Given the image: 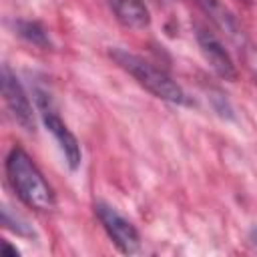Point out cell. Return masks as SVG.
<instances>
[{"label": "cell", "instance_id": "6da1fadb", "mask_svg": "<svg viewBox=\"0 0 257 257\" xmlns=\"http://www.w3.org/2000/svg\"><path fill=\"white\" fill-rule=\"evenodd\" d=\"M108 54L124 72H128L153 96L165 102H171V104H179V106H195V100L185 92V88L167 70L155 66L143 56L128 52L126 48H120V46H112Z\"/></svg>", "mask_w": 257, "mask_h": 257}, {"label": "cell", "instance_id": "7a4b0ae2", "mask_svg": "<svg viewBox=\"0 0 257 257\" xmlns=\"http://www.w3.org/2000/svg\"><path fill=\"white\" fill-rule=\"evenodd\" d=\"M6 177L18 199L34 211H52L56 195L26 151L14 147L6 157Z\"/></svg>", "mask_w": 257, "mask_h": 257}, {"label": "cell", "instance_id": "3957f363", "mask_svg": "<svg viewBox=\"0 0 257 257\" xmlns=\"http://www.w3.org/2000/svg\"><path fill=\"white\" fill-rule=\"evenodd\" d=\"M34 98H36V104H38V112H40L42 124L46 126V131L56 141L60 153L64 155V161H66L68 169L70 171H76L80 167V163H82V151H80L78 139L72 135V131L66 126V122L56 112L50 94H46L44 90L36 88L34 90Z\"/></svg>", "mask_w": 257, "mask_h": 257}, {"label": "cell", "instance_id": "277c9868", "mask_svg": "<svg viewBox=\"0 0 257 257\" xmlns=\"http://www.w3.org/2000/svg\"><path fill=\"white\" fill-rule=\"evenodd\" d=\"M94 215L100 221L108 239L114 243V247L120 253L133 255V253L141 251V235H139L137 227L124 215H120L112 205H108L104 201H96L94 203Z\"/></svg>", "mask_w": 257, "mask_h": 257}, {"label": "cell", "instance_id": "5b68a950", "mask_svg": "<svg viewBox=\"0 0 257 257\" xmlns=\"http://www.w3.org/2000/svg\"><path fill=\"white\" fill-rule=\"evenodd\" d=\"M0 86H2V96H4L6 108L10 110V116L14 118V122L20 128H24L26 133H34L36 131L34 108L30 104V98H28L22 82L10 70L8 64H2V70H0Z\"/></svg>", "mask_w": 257, "mask_h": 257}, {"label": "cell", "instance_id": "8992f818", "mask_svg": "<svg viewBox=\"0 0 257 257\" xmlns=\"http://www.w3.org/2000/svg\"><path fill=\"white\" fill-rule=\"evenodd\" d=\"M195 38L201 48V54L205 56V60L209 62L213 72L217 76H221L223 80H235L237 78L235 62H233L229 50L225 48V44L219 40V36L215 32L207 30L205 26H195Z\"/></svg>", "mask_w": 257, "mask_h": 257}, {"label": "cell", "instance_id": "52a82bcc", "mask_svg": "<svg viewBox=\"0 0 257 257\" xmlns=\"http://www.w3.org/2000/svg\"><path fill=\"white\" fill-rule=\"evenodd\" d=\"M106 4L114 18L126 28L143 30L151 24V10L145 0H106Z\"/></svg>", "mask_w": 257, "mask_h": 257}, {"label": "cell", "instance_id": "ba28073f", "mask_svg": "<svg viewBox=\"0 0 257 257\" xmlns=\"http://www.w3.org/2000/svg\"><path fill=\"white\" fill-rule=\"evenodd\" d=\"M195 4L203 10V14L221 30L225 32L231 40L235 42H243V32L235 20V16L231 14V10L221 2V0H195Z\"/></svg>", "mask_w": 257, "mask_h": 257}, {"label": "cell", "instance_id": "9c48e42d", "mask_svg": "<svg viewBox=\"0 0 257 257\" xmlns=\"http://www.w3.org/2000/svg\"><path fill=\"white\" fill-rule=\"evenodd\" d=\"M14 28H16V34L20 38H24L28 44H34L38 48H50L52 46L50 36H48L46 28L40 22H34V20H18L14 24Z\"/></svg>", "mask_w": 257, "mask_h": 257}, {"label": "cell", "instance_id": "30bf717a", "mask_svg": "<svg viewBox=\"0 0 257 257\" xmlns=\"http://www.w3.org/2000/svg\"><path fill=\"white\" fill-rule=\"evenodd\" d=\"M2 225L8 231H12L14 235H18V237H28V239L30 237H36L32 225L22 215H18L16 211H12L8 205H2Z\"/></svg>", "mask_w": 257, "mask_h": 257}, {"label": "cell", "instance_id": "8fae6325", "mask_svg": "<svg viewBox=\"0 0 257 257\" xmlns=\"http://www.w3.org/2000/svg\"><path fill=\"white\" fill-rule=\"evenodd\" d=\"M211 102H213V108H215V112H217L219 116L229 118V120H233V118H235V114H233V108H231L229 100H227L221 92L213 94V96H211Z\"/></svg>", "mask_w": 257, "mask_h": 257}, {"label": "cell", "instance_id": "7c38bea8", "mask_svg": "<svg viewBox=\"0 0 257 257\" xmlns=\"http://www.w3.org/2000/svg\"><path fill=\"white\" fill-rule=\"evenodd\" d=\"M2 251H4V255H12V257H18V255H20V251H18L16 247H12L8 241L2 243Z\"/></svg>", "mask_w": 257, "mask_h": 257}, {"label": "cell", "instance_id": "4fadbf2b", "mask_svg": "<svg viewBox=\"0 0 257 257\" xmlns=\"http://www.w3.org/2000/svg\"><path fill=\"white\" fill-rule=\"evenodd\" d=\"M249 241H251V243H253V247L257 249V225H255V227L249 231Z\"/></svg>", "mask_w": 257, "mask_h": 257}, {"label": "cell", "instance_id": "5bb4252c", "mask_svg": "<svg viewBox=\"0 0 257 257\" xmlns=\"http://www.w3.org/2000/svg\"><path fill=\"white\" fill-rule=\"evenodd\" d=\"M255 84H257V76H255Z\"/></svg>", "mask_w": 257, "mask_h": 257}, {"label": "cell", "instance_id": "9a60e30c", "mask_svg": "<svg viewBox=\"0 0 257 257\" xmlns=\"http://www.w3.org/2000/svg\"><path fill=\"white\" fill-rule=\"evenodd\" d=\"M247 2H249V0H247Z\"/></svg>", "mask_w": 257, "mask_h": 257}]
</instances>
